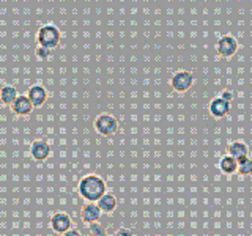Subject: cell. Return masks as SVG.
<instances>
[{"label": "cell", "mask_w": 252, "mask_h": 236, "mask_svg": "<svg viewBox=\"0 0 252 236\" xmlns=\"http://www.w3.org/2000/svg\"><path fill=\"white\" fill-rule=\"evenodd\" d=\"M96 205L99 206V209L102 212H114L117 208V197L114 194H104L101 199L96 202Z\"/></svg>", "instance_id": "cell-15"}, {"label": "cell", "mask_w": 252, "mask_h": 236, "mask_svg": "<svg viewBox=\"0 0 252 236\" xmlns=\"http://www.w3.org/2000/svg\"><path fill=\"white\" fill-rule=\"evenodd\" d=\"M94 129L101 136H112L118 129V121L114 115L101 114L96 120H94Z\"/></svg>", "instance_id": "cell-4"}, {"label": "cell", "mask_w": 252, "mask_h": 236, "mask_svg": "<svg viewBox=\"0 0 252 236\" xmlns=\"http://www.w3.org/2000/svg\"><path fill=\"white\" fill-rule=\"evenodd\" d=\"M77 191L84 200L89 203H96L102 195L107 192V186L104 179L98 175H87L79 181Z\"/></svg>", "instance_id": "cell-1"}, {"label": "cell", "mask_w": 252, "mask_h": 236, "mask_svg": "<svg viewBox=\"0 0 252 236\" xmlns=\"http://www.w3.org/2000/svg\"><path fill=\"white\" fill-rule=\"evenodd\" d=\"M216 51L224 59L233 57L238 52V41L233 36H222L216 41Z\"/></svg>", "instance_id": "cell-5"}, {"label": "cell", "mask_w": 252, "mask_h": 236, "mask_svg": "<svg viewBox=\"0 0 252 236\" xmlns=\"http://www.w3.org/2000/svg\"><path fill=\"white\" fill-rule=\"evenodd\" d=\"M33 109L35 107L32 106V102L27 98V94H19V96L16 98V101L11 104L13 114L19 115V117H26V115L32 114V110H33Z\"/></svg>", "instance_id": "cell-7"}, {"label": "cell", "mask_w": 252, "mask_h": 236, "mask_svg": "<svg viewBox=\"0 0 252 236\" xmlns=\"http://www.w3.org/2000/svg\"><path fill=\"white\" fill-rule=\"evenodd\" d=\"M90 233L93 235V236H106L107 233H106V230H104V227H102L101 224H90Z\"/></svg>", "instance_id": "cell-18"}, {"label": "cell", "mask_w": 252, "mask_h": 236, "mask_svg": "<svg viewBox=\"0 0 252 236\" xmlns=\"http://www.w3.org/2000/svg\"><path fill=\"white\" fill-rule=\"evenodd\" d=\"M228 112H230V102H227L220 96L210 102V114L215 118H224Z\"/></svg>", "instance_id": "cell-9"}, {"label": "cell", "mask_w": 252, "mask_h": 236, "mask_svg": "<svg viewBox=\"0 0 252 236\" xmlns=\"http://www.w3.org/2000/svg\"><path fill=\"white\" fill-rule=\"evenodd\" d=\"M106 236H109V235H106Z\"/></svg>", "instance_id": "cell-22"}, {"label": "cell", "mask_w": 252, "mask_h": 236, "mask_svg": "<svg viewBox=\"0 0 252 236\" xmlns=\"http://www.w3.org/2000/svg\"><path fill=\"white\" fill-rule=\"evenodd\" d=\"M27 98L30 99L32 106L33 107H41L44 102L47 101V90L43 85H33L29 88Z\"/></svg>", "instance_id": "cell-8"}, {"label": "cell", "mask_w": 252, "mask_h": 236, "mask_svg": "<svg viewBox=\"0 0 252 236\" xmlns=\"http://www.w3.org/2000/svg\"><path fill=\"white\" fill-rule=\"evenodd\" d=\"M192 84H194V76H192V73H189L186 69H180L177 73H173V76L170 79L172 88L178 93L188 91L192 87Z\"/></svg>", "instance_id": "cell-3"}, {"label": "cell", "mask_w": 252, "mask_h": 236, "mask_svg": "<svg viewBox=\"0 0 252 236\" xmlns=\"http://www.w3.org/2000/svg\"><path fill=\"white\" fill-rule=\"evenodd\" d=\"M238 173L241 177L252 175V159L251 157H244L238 161Z\"/></svg>", "instance_id": "cell-16"}, {"label": "cell", "mask_w": 252, "mask_h": 236, "mask_svg": "<svg viewBox=\"0 0 252 236\" xmlns=\"http://www.w3.org/2000/svg\"><path fill=\"white\" fill-rule=\"evenodd\" d=\"M114 236H134V233L128 228H120V230H117Z\"/></svg>", "instance_id": "cell-20"}, {"label": "cell", "mask_w": 252, "mask_h": 236, "mask_svg": "<svg viewBox=\"0 0 252 236\" xmlns=\"http://www.w3.org/2000/svg\"><path fill=\"white\" fill-rule=\"evenodd\" d=\"M62 236H82V235L79 233V230H73V228H71V230H68L66 233H63Z\"/></svg>", "instance_id": "cell-21"}, {"label": "cell", "mask_w": 252, "mask_h": 236, "mask_svg": "<svg viewBox=\"0 0 252 236\" xmlns=\"http://www.w3.org/2000/svg\"><path fill=\"white\" fill-rule=\"evenodd\" d=\"M248 154H249V148L241 140H236V142H233V144H230V147H228V156H232L236 161L244 159V157H249Z\"/></svg>", "instance_id": "cell-12"}, {"label": "cell", "mask_w": 252, "mask_h": 236, "mask_svg": "<svg viewBox=\"0 0 252 236\" xmlns=\"http://www.w3.org/2000/svg\"><path fill=\"white\" fill-rule=\"evenodd\" d=\"M219 96L222 98V99H225L227 102H230V101L235 98V94H233V91H232V90H222V93H220Z\"/></svg>", "instance_id": "cell-19"}, {"label": "cell", "mask_w": 252, "mask_h": 236, "mask_svg": "<svg viewBox=\"0 0 252 236\" xmlns=\"http://www.w3.org/2000/svg\"><path fill=\"white\" fill-rule=\"evenodd\" d=\"M71 225H73L71 217L65 214V212H57V214H54L51 219V227L55 233H60V235L66 233L68 230H71Z\"/></svg>", "instance_id": "cell-6"}, {"label": "cell", "mask_w": 252, "mask_h": 236, "mask_svg": "<svg viewBox=\"0 0 252 236\" xmlns=\"http://www.w3.org/2000/svg\"><path fill=\"white\" fill-rule=\"evenodd\" d=\"M219 170L225 173V175H233V173L238 172V161L233 159L232 156H222L219 161Z\"/></svg>", "instance_id": "cell-13"}, {"label": "cell", "mask_w": 252, "mask_h": 236, "mask_svg": "<svg viewBox=\"0 0 252 236\" xmlns=\"http://www.w3.org/2000/svg\"><path fill=\"white\" fill-rule=\"evenodd\" d=\"M102 214V211L99 209V206L96 203H89V205H85V206L82 208V220L85 224H94V222H98L99 217Z\"/></svg>", "instance_id": "cell-11"}, {"label": "cell", "mask_w": 252, "mask_h": 236, "mask_svg": "<svg viewBox=\"0 0 252 236\" xmlns=\"http://www.w3.org/2000/svg\"><path fill=\"white\" fill-rule=\"evenodd\" d=\"M51 49H47V47H43V46H38L35 49V55L39 59V60H47L51 57Z\"/></svg>", "instance_id": "cell-17"}, {"label": "cell", "mask_w": 252, "mask_h": 236, "mask_svg": "<svg viewBox=\"0 0 252 236\" xmlns=\"http://www.w3.org/2000/svg\"><path fill=\"white\" fill-rule=\"evenodd\" d=\"M60 39H62V33L60 30L52 26V24H46L41 29L36 31V43L38 46H43L47 47V49H55L59 44H60Z\"/></svg>", "instance_id": "cell-2"}, {"label": "cell", "mask_w": 252, "mask_h": 236, "mask_svg": "<svg viewBox=\"0 0 252 236\" xmlns=\"http://www.w3.org/2000/svg\"><path fill=\"white\" fill-rule=\"evenodd\" d=\"M30 153L35 161H46L51 154V147L44 140H35L30 147Z\"/></svg>", "instance_id": "cell-10"}, {"label": "cell", "mask_w": 252, "mask_h": 236, "mask_svg": "<svg viewBox=\"0 0 252 236\" xmlns=\"http://www.w3.org/2000/svg\"><path fill=\"white\" fill-rule=\"evenodd\" d=\"M18 96H19V93L13 85H3L2 88H0V102L5 106H11Z\"/></svg>", "instance_id": "cell-14"}]
</instances>
